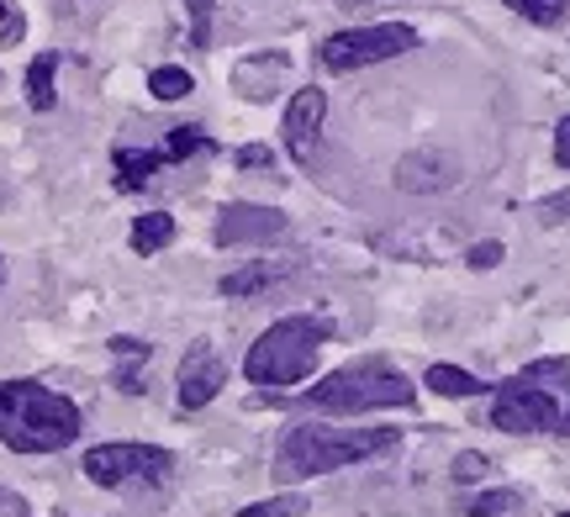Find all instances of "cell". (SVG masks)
Instances as JSON below:
<instances>
[{
    "mask_svg": "<svg viewBox=\"0 0 570 517\" xmlns=\"http://www.w3.org/2000/svg\"><path fill=\"white\" fill-rule=\"evenodd\" d=\"M80 438V407L38 380L0 386V444L11 455H59Z\"/></svg>",
    "mask_w": 570,
    "mask_h": 517,
    "instance_id": "cell-1",
    "label": "cell"
},
{
    "mask_svg": "<svg viewBox=\"0 0 570 517\" xmlns=\"http://www.w3.org/2000/svg\"><path fill=\"white\" fill-rule=\"evenodd\" d=\"M491 428L502 434H570V359H533L497 386Z\"/></svg>",
    "mask_w": 570,
    "mask_h": 517,
    "instance_id": "cell-2",
    "label": "cell"
},
{
    "mask_svg": "<svg viewBox=\"0 0 570 517\" xmlns=\"http://www.w3.org/2000/svg\"><path fill=\"white\" fill-rule=\"evenodd\" d=\"M396 449V428H327V422H302L291 428L275 455V476L281 480H312L327 470L360 465L370 455Z\"/></svg>",
    "mask_w": 570,
    "mask_h": 517,
    "instance_id": "cell-3",
    "label": "cell"
},
{
    "mask_svg": "<svg viewBox=\"0 0 570 517\" xmlns=\"http://www.w3.org/2000/svg\"><path fill=\"white\" fill-rule=\"evenodd\" d=\"M412 396H417L412 380L402 370H391L386 359H354V365L323 375L312 391L296 396V407L360 417V412H381V407H412Z\"/></svg>",
    "mask_w": 570,
    "mask_h": 517,
    "instance_id": "cell-4",
    "label": "cell"
},
{
    "mask_svg": "<svg viewBox=\"0 0 570 517\" xmlns=\"http://www.w3.org/2000/svg\"><path fill=\"white\" fill-rule=\"evenodd\" d=\"M327 338H333V328L323 317H285V322L259 332V344L244 359V375L254 386H302L317 370Z\"/></svg>",
    "mask_w": 570,
    "mask_h": 517,
    "instance_id": "cell-5",
    "label": "cell"
},
{
    "mask_svg": "<svg viewBox=\"0 0 570 517\" xmlns=\"http://www.w3.org/2000/svg\"><path fill=\"white\" fill-rule=\"evenodd\" d=\"M417 48V32L407 21H381V27H348V32H333V38L317 48L327 74H354L365 63H386V59H402Z\"/></svg>",
    "mask_w": 570,
    "mask_h": 517,
    "instance_id": "cell-6",
    "label": "cell"
},
{
    "mask_svg": "<svg viewBox=\"0 0 570 517\" xmlns=\"http://www.w3.org/2000/svg\"><path fill=\"white\" fill-rule=\"evenodd\" d=\"M169 449L159 444H96L85 449L80 470L106 491H122V486H159L169 476Z\"/></svg>",
    "mask_w": 570,
    "mask_h": 517,
    "instance_id": "cell-7",
    "label": "cell"
},
{
    "mask_svg": "<svg viewBox=\"0 0 570 517\" xmlns=\"http://www.w3.org/2000/svg\"><path fill=\"white\" fill-rule=\"evenodd\" d=\"M285 232V211L275 207H254V201H227L217 211V243L238 249V243H275Z\"/></svg>",
    "mask_w": 570,
    "mask_h": 517,
    "instance_id": "cell-8",
    "label": "cell"
},
{
    "mask_svg": "<svg viewBox=\"0 0 570 517\" xmlns=\"http://www.w3.org/2000/svg\"><path fill=\"white\" fill-rule=\"evenodd\" d=\"M323 122H327V96L323 90H296L291 96V106H285V148H291V159H302V165H312L317 159V138H323Z\"/></svg>",
    "mask_w": 570,
    "mask_h": 517,
    "instance_id": "cell-9",
    "label": "cell"
},
{
    "mask_svg": "<svg viewBox=\"0 0 570 517\" xmlns=\"http://www.w3.org/2000/svg\"><path fill=\"white\" fill-rule=\"evenodd\" d=\"M223 380H227L223 354L212 349V344H196V349L180 359V407H185V412L206 407L212 396L223 391Z\"/></svg>",
    "mask_w": 570,
    "mask_h": 517,
    "instance_id": "cell-10",
    "label": "cell"
},
{
    "mask_svg": "<svg viewBox=\"0 0 570 517\" xmlns=\"http://www.w3.org/2000/svg\"><path fill=\"white\" fill-rule=\"evenodd\" d=\"M164 165H169V153H159V148H117V153H111L117 190H142Z\"/></svg>",
    "mask_w": 570,
    "mask_h": 517,
    "instance_id": "cell-11",
    "label": "cell"
},
{
    "mask_svg": "<svg viewBox=\"0 0 570 517\" xmlns=\"http://www.w3.org/2000/svg\"><path fill=\"white\" fill-rule=\"evenodd\" d=\"M285 53H259V59H244L238 63V90H244L248 101H265V96H275V74H285Z\"/></svg>",
    "mask_w": 570,
    "mask_h": 517,
    "instance_id": "cell-12",
    "label": "cell"
},
{
    "mask_svg": "<svg viewBox=\"0 0 570 517\" xmlns=\"http://www.w3.org/2000/svg\"><path fill=\"white\" fill-rule=\"evenodd\" d=\"M285 275H291L285 259H259V265L238 269V275H223V296H259V290H269L275 280H285Z\"/></svg>",
    "mask_w": 570,
    "mask_h": 517,
    "instance_id": "cell-13",
    "label": "cell"
},
{
    "mask_svg": "<svg viewBox=\"0 0 570 517\" xmlns=\"http://www.w3.org/2000/svg\"><path fill=\"white\" fill-rule=\"evenodd\" d=\"M169 238H175V217L169 211H142L132 222V249L138 253H159Z\"/></svg>",
    "mask_w": 570,
    "mask_h": 517,
    "instance_id": "cell-14",
    "label": "cell"
},
{
    "mask_svg": "<svg viewBox=\"0 0 570 517\" xmlns=\"http://www.w3.org/2000/svg\"><path fill=\"white\" fill-rule=\"evenodd\" d=\"M428 386L439 396H481L487 391V380L470 370H454V365H428Z\"/></svg>",
    "mask_w": 570,
    "mask_h": 517,
    "instance_id": "cell-15",
    "label": "cell"
},
{
    "mask_svg": "<svg viewBox=\"0 0 570 517\" xmlns=\"http://www.w3.org/2000/svg\"><path fill=\"white\" fill-rule=\"evenodd\" d=\"M53 69H59V53H38L32 69H27V101H32V111L53 106Z\"/></svg>",
    "mask_w": 570,
    "mask_h": 517,
    "instance_id": "cell-16",
    "label": "cell"
},
{
    "mask_svg": "<svg viewBox=\"0 0 570 517\" xmlns=\"http://www.w3.org/2000/svg\"><path fill=\"white\" fill-rule=\"evenodd\" d=\"M502 6H512L523 21H533V27H560V21L570 17V0H502Z\"/></svg>",
    "mask_w": 570,
    "mask_h": 517,
    "instance_id": "cell-17",
    "label": "cell"
},
{
    "mask_svg": "<svg viewBox=\"0 0 570 517\" xmlns=\"http://www.w3.org/2000/svg\"><path fill=\"white\" fill-rule=\"evenodd\" d=\"M111 354H117V359H122L127 370H122V380H117V386H122V391H132L138 396L142 386H138V365L142 359H148V344H138V338H111Z\"/></svg>",
    "mask_w": 570,
    "mask_h": 517,
    "instance_id": "cell-18",
    "label": "cell"
},
{
    "mask_svg": "<svg viewBox=\"0 0 570 517\" xmlns=\"http://www.w3.org/2000/svg\"><path fill=\"white\" fill-rule=\"evenodd\" d=\"M164 153H169V165H180V159H190V153H212V138H206L202 127H175Z\"/></svg>",
    "mask_w": 570,
    "mask_h": 517,
    "instance_id": "cell-19",
    "label": "cell"
},
{
    "mask_svg": "<svg viewBox=\"0 0 570 517\" xmlns=\"http://www.w3.org/2000/svg\"><path fill=\"white\" fill-rule=\"evenodd\" d=\"M148 90H154L159 101H185L196 84H190V74H185V69H154V74H148Z\"/></svg>",
    "mask_w": 570,
    "mask_h": 517,
    "instance_id": "cell-20",
    "label": "cell"
},
{
    "mask_svg": "<svg viewBox=\"0 0 570 517\" xmlns=\"http://www.w3.org/2000/svg\"><path fill=\"white\" fill-rule=\"evenodd\" d=\"M302 513H306V497L302 491H285V497L254 501V507H244L238 517H302Z\"/></svg>",
    "mask_w": 570,
    "mask_h": 517,
    "instance_id": "cell-21",
    "label": "cell"
},
{
    "mask_svg": "<svg viewBox=\"0 0 570 517\" xmlns=\"http://www.w3.org/2000/svg\"><path fill=\"white\" fill-rule=\"evenodd\" d=\"M185 11H190V42L206 48V42H212V11H217V6H212V0H185Z\"/></svg>",
    "mask_w": 570,
    "mask_h": 517,
    "instance_id": "cell-22",
    "label": "cell"
},
{
    "mask_svg": "<svg viewBox=\"0 0 570 517\" xmlns=\"http://www.w3.org/2000/svg\"><path fill=\"white\" fill-rule=\"evenodd\" d=\"M518 507V491H487V497L470 501V517H502Z\"/></svg>",
    "mask_w": 570,
    "mask_h": 517,
    "instance_id": "cell-23",
    "label": "cell"
},
{
    "mask_svg": "<svg viewBox=\"0 0 570 517\" xmlns=\"http://www.w3.org/2000/svg\"><path fill=\"white\" fill-rule=\"evenodd\" d=\"M21 32H27L21 6H17V0H0V48H6V42H21Z\"/></svg>",
    "mask_w": 570,
    "mask_h": 517,
    "instance_id": "cell-24",
    "label": "cell"
},
{
    "mask_svg": "<svg viewBox=\"0 0 570 517\" xmlns=\"http://www.w3.org/2000/svg\"><path fill=\"white\" fill-rule=\"evenodd\" d=\"M487 476V455H460L454 459V480H481Z\"/></svg>",
    "mask_w": 570,
    "mask_h": 517,
    "instance_id": "cell-25",
    "label": "cell"
},
{
    "mask_svg": "<svg viewBox=\"0 0 570 517\" xmlns=\"http://www.w3.org/2000/svg\"><path fill=\"white\" fill-rule=\"evenodd\" d=\"M470 265H475V269L502 265V243H475V249H470Z\"/></svg>",
    "mask_w": 570,
    "mask_h": 517,
    "instance_id": "cell-26",
    "label": "cell"
},
{
    "mask_svg": "<svg viewBox=\"0 0 570 517\" xmlns=\"http://www.w3.org/2000/svg\"><path fill=\"white\" fill-rule=\"evenodd\" d=\"M554 165L570 169V117L560 127H554Z\"/></svg>",
    "mask_w": 570,
    "mask_h": 517,
    "instance_id": "cell-27",
    "label": "cell"
},
{
    "mask_svg": "<svg viewBox=\"0 0 570 517\" xmlns=\"http://www.w3.org/2000/svg\"><path fill=\"white\" fill-rule=\"evenodd\" d=\"M238 165H244V169H265L269 165V148H244V153H238Z\"/></svg>",
    "mask_w": 570,
    "mask_h": 517,
    "instance_id": "cell-28",
    "label": "cell"
},
{
    "mask_svg": "<svg viewBox=\"0 0 570 517\" xmlns=\"http://www.w3.org/2000/svg\"><path fill=\"white\" fill-rule=\"evenodd\" d=\"M560 211H570V196H554V201H544V217H550V222L560 217Z\"/></svg>",
    "mask_w": 570,
    "mask_h": 517,
    "instance_id": "cell-29",
    "label": "cell"
},
{
    "mask_svg": "<svg viewBox=\"0 0 570 517\" xmlns=\"http://www.w3.org/2000/svg\"><path fill=\"white\" fill-rule=\"evenodd\" d=\"M0 286H6V265H0Z\"/></svg>",
    "mask_w": 570,
    "mask_h": 517,
    "instance_id": "cell-30",
    "label": "cell"
},
{
    "mask_svg": "<svg viewBox=\"0 0 570 517\" xmlns=\"http://www.w3.org/2000/svg\"><path fill=\"white\" fill-rule=\"evenodd\" d=\"M560 517H570V513H560Z\"/></svg>",
    "mask_w": 570,
    "mask_h": 517,
    "instance_id": "cell-31",
    "label": "cell"
}]
</instances>
